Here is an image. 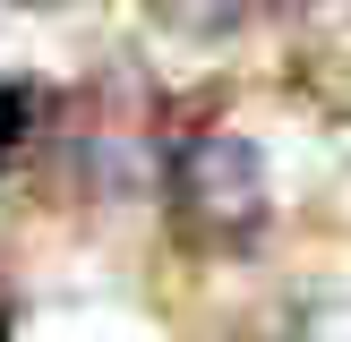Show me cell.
Returning <instances> with one entry per match:
<instances>
[{
    "mask_svg": "<svg viewBox=\"0 0 351 342\" xmlns=\"http://www.w3.org/2000/svg\"><path fill=\"white\" fill-rule=\"evenodd\" d=\"M171 222L206 256L257 248V231H266V163H257V146H240L223 129L180 137L171 146Z\"/></svg>",
    "mask_w": 351,
    "mask_h": 342,
    "instance_id": "1",
    "label": "cell"
},
{
    "mask_svg": "<svg viewBox=\"0 0 351 342\" xmlns=\"http://www.w3.org/2000/svg\"><path fill=\"white\" fill-rule=\"evenodd\" d=\"M146 9L180 34H232V26H257V17L291 9V0H146Z\"/></svg>",
    "mask_w": 351,
    "mask_h": 342,
    "instance_id": "2",
    "label": "cell"
},
{
    "mask_svg": "<svg viewBox=\"0 0 351 342\" xmlns=\"http://www.w3.org/2000/svg\"><path fill=\"white\" fill-rule=\"evenodd\" d=\"M9 317H17V300H9V282H0V342H9Z\"/></svg>",
    "mask_w": 351,
    "mask_h": 342,
    "instance_id": "3",
    "label": "cell"
}]
</instances>
